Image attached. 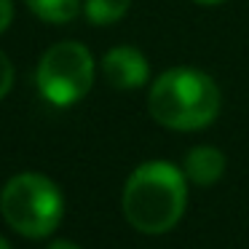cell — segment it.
Masks as SVG:
<instances>
[{
    "label": "cell",
    "instance_id": "6da1fadb",
    "mask_svg": "<svg viewBox=\"0 0 249 249\" xmlns=\"http://www.w3.org/2000/svg\"><path fill=\"white\" fill-rule=\"evenodd\" d=\"M124 217L145 236L169 233L188 206V177L169 161H145L124 185Z\"/></svg>",
    "mask_w": 249,
    "mask_h": 249
},
{
    "label": "cell",
    "instance_id": "7a4b0ae2",
    "mask_svg": "<svg viewBox=\"0 0 249 249\" xmlns=\"http://www.w3.org/2000/svg\"><path fill=\"white\" fill-rule=\"evenodd\" d=\"M222 97L214 78L196 67H169L153 81L147 113L172 131H198L214 124Z\"/></svg>",
    "mask_w": 249,
    "mask_h": 249
},
{
    "label": "cell",
    "instance_id": "3957f363",
    "mask_svg": "<svg viewBox=\"0 0 249 249\" xmlns=\"http://www.w3.org/2000/svg\"><path fill=\"white\" fill-rule=\"evenodd\" d=\"M0 214L19 236L46 238L65 217V196L46 174L22 172L0 190Z\"/></svg>",
    "mask_w": 249,
    "mask_h": 249
},
{
    "label": "cell",
    "instance_id": "277c9868",
    "mask_svg": "<svg viewBox=\"0 0 249 249\" xmlns=\"http://www.w3.org/2000/svg\"><path fill=\"white\" fill-rule=\"evenodd\" d=\"M94 75L97 65L91 51L78 40H62L40 56L35 83L46 102L54 107H70L91 91Z\"/></svg>",
    "mask_w": 249,
    "mask_h": 249
},
{
    "label": "cell",
    "instance_id": "5b68a950",
    "mask_svg": "<svg viewBox=\"0 0 249 249\" xmlns=\"http://www.w3.org/2000/svg\"><path fill=\"white\" fill-rule=\"evenodd\" d=\"M102 75L118 91L142 89L150 81V65L145 54L134 46H115L102 56Z\"/></svg>",
    "mask_w": 249,
    "mask_h": 249
},
{
    "label": "cell",
    "instance_id": "8992f818",
    "mask_svg": "<svg viewBox=\"0 0 249 249\" xmlns=\"http://www.w3.org/2000/svg\"><path fill=\"white\" fill-rule=\"evenodd\" d=\"M182 172L188 177V182L209 188V185L220 182L222 174H225V156H222V150H217L212 145H196L185 156Z\"/></svg>",
    "mask_w": 249,
    "mask_h": 249
},
{
    "label": "cell",
    "instance_id": "52a82bcc",
    "mask_svg": "<svg viewBox=\"0 0 249 249\" xmlns=\"http://www.w3.org/2000/svg\"><path fill=\"white\" fill-rule=\"evenodd\" d=\"M38 19L49 24H67L81 14V0H24Z\"/></svg>",
    "mask_w": 249,
    "mask_h": 249
},
{
    "label": "cell",
    "instance_id": "ba28073f",
    "mask_svg": "<svg viewBox=\"0 0 249 249\" xmlns=\"http://www.w3.org/2000/svg\"><path fill=\"white\" fill-rule=\"evenodd\" d=\"M131 0H83V14L91 24L105 27V24H115L126 17Z\"/></svg>",
    "mask_w": 249,
    "mask_h": 249
},
{
    "label": "cell",
    "instance_id": "9c48e42d",
    "mask_svg": "<svg viewBox=\"0 0 249 249\" xmlns=\"http://www.w3.org/2000/svg\"><path fill=\"white\" fill-rule=\"evenodd\" d=\"M11 86H14V65L6 56V51L0 49V99L11 91Z\"/></svg>",
    "mask_w": 249,
    "mask_h": 249
},
{
    "label": "cell",
    "instance_id": "30bf717a",
    "mask_svg": "<svg viewBox=\"0 0 249 249\" xmlns=\"http://www.w3.org/2000/svg\"><path fill=\"white\" fill-rule=\"evenodd\" d=\"M14 19V0H0V35L8 30Z\"/></svg>",
    "mask_w": 249,
    "mask_h": 249
},
{
    "label": "cell",
    "instance_id": "8fae6325",
    "mask_svg": "<svg viewBox=\"0 0 249 249\" xmlns=\"http://www.w3.org/2000/svg\"><path fill=\"white\" fill-rule=\"evenodd\" d=\"M49 249H83V247H78V244L67 241V238H56V241L49 244Z\"/></svg>",
    "mask_w": 249,
    "mask_h": 249
},
{
    "label": "cell",
    "instance_id": "7c38bea8",
    "mask_svg": "<svg viewBox=\"0 0 249 249\" xmlns=\"http://www.w3.org/2000/svg\"><path fill=\"white\" fill-rule=\"evenodd\" d=\"M193 3H201V6H220L225 0H193Z\"/></svg>",
    "mask_w": 249,
    "mask_h": 249
},
{
    "label": "cell",
    "instance_id": "4fadbf2b",
    "mask_svg": "<svg viewBox=\"0 0 249 249\" xmlns=\"http://www.w3.org/2000/svg\"><path fill=\"white\" fill-rule=\"evenodd\" d=\"M0 249H11V244H8V241H6V238H3V236H0Z\"/></svg>",
    "mask_w": 249,
    "mask_h": 249
}]
</instances>
